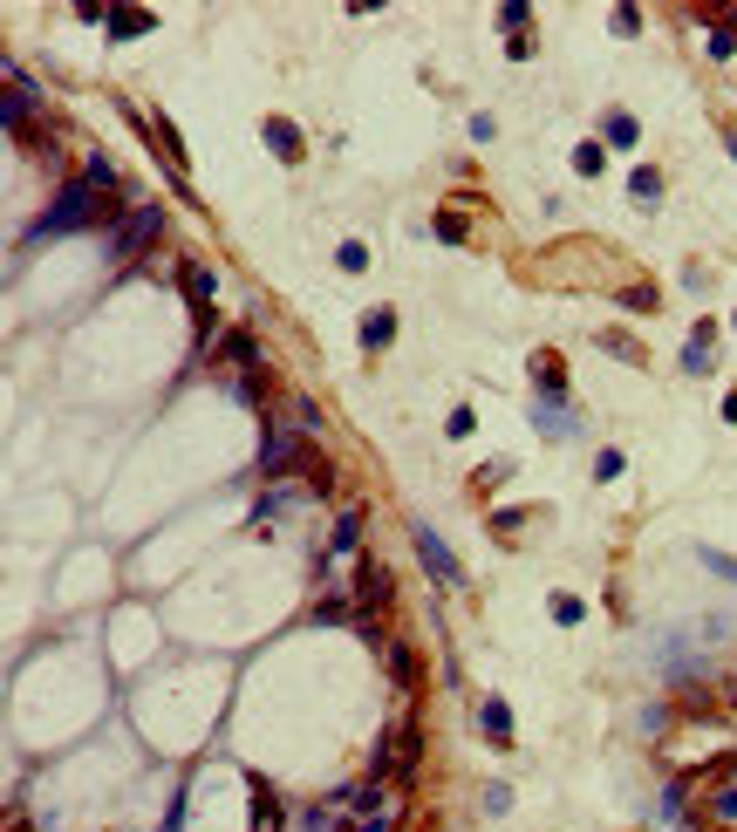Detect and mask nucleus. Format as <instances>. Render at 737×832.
I'll return each mask as SVG.
<instances>
[{"label": "nucleus", "mask_w": 737, "mask_h": 832, "mask_svg": "<svg viewBox=\"0 0 737 832\" xmlns=\"http://www.w3.org/2000/svg\"><path fill=\"white\" fill-rule=\"evenodd\" d=\"M621 307H635V314H649V307H656V287H642V280H635V287H621Z\"/></svg>", "instance_id": "32"}, {"label": "nucleus", "mask_w": 737, "mask_h": 832, "mask_svg": "<svg viewBox=\"0 0 737 832\" xmlns=\"http://www.w3.org/2000/svg\"><path fill=\"white\" fill-rule=\"evenodd\" d=\"M287 423H294L301 437H314V430H321V410H314L308 396H287Z\"/></svg>", "instance_id": "23"}, {"label": "nucleus", "mask_w": 737, "mask_h": 832, "mask_svg": "<svg viewBox=\"0 0 737 832\" xmlns=\"http://www.w3.org/2000/svg\"><path fill=\"white\" fill-rule=\"evenodd\" d=\"M574 171H581V178H601V171H608V151H601V144H581V151H574Z\"/></svg>", "instance_id": "27"}, {"label": "nucleus", "mask_w": 737, "mask_h": 832, "mask_svg": "<svg viewBox=\"0 0 737 832\" xmlns=\"http://www.w3.org/2000/svg\"><path fill=\"white\" fill-rule=\"evenodd\" d=\"M601 348H608V355H621V362H635V369L649 362V355H642V341H635V335H615V328L601 335Z\"/></svg>", "instance_id": "26"}, {"label": "nucleus", "mask_w": 737, "mask_h": 832, "mask_svg": "<svg viewBox=\"0 0 737 832\" xmlns=\"http://www.w3.org/2000/svg\"><path fill=\"white\" fill-rule=\"evenodd\" d=\"M628 191H635V205H656V198H662V171H656V164H642V171L628 178Z\"/></svg>", "instance_id": "21"}, {"label": "nucleus", "mask_w": 737, "mask_h": 832, "mask_svg": "<svg viewBox=\"0 0 737 832\" xmlns=\"http://www.w3.org/2000/svg\"><path fill=\"white\" fill-rule=\"evenodd\" d=\"M724 144H731V157H737V130H724Z\"/></svg>", "instance_id": "38"}, {"label": "nucleus", "mask_w": 737, "mask_h": 832, "mask_svg": "<svg viewBox=\"0 0 737 832\" xmlns=\"http://www.w3.org/2000/svg\"><path fill=\"white\" fill-rule=\"evenodd\" d=\"M724 416H731V423H737V389H731V396H724Z\"/></svg>", "instance_id": "37"}, {"label": "nucleus", "mask_w": 737, "mask_h": 832, "mask_svg": "<svg viewBox=\"0 0 737 832\" xmlns=\"http://www.w3.org/2000/svg\"><path fill=\"white\" fill-rule=\"evenodd\" d=\"M430 232H437V239H444V246H465V212H451V205H444V212H437V219H430Z\"/></svg>", "instance_id": "20"}, {"label": "nucleus", "mask_w": 737, "mask_h": 832, "mask_svg": "<svg viewBox=\"0 0 737 832\" xmlns=\"http://www.w3.org/2000/svg\"><path fill=\"white\" fill-rule=\"evenodd\" d=\"M546 614H553V621H560V628H574V621H581L587 607L574 601V594H553V601H546Z\"/></svg>", "instance_id": "28"}, {"label": "nucleus", "mask_w": 737, "mask_h": 832, "mask_svg": "<svg viewBox=\"0 0 737 832\" xmlns=\"http://www.w3.org/2000/svg\"><path fill=\"white\" fill-rule=\"evenodd\" d=\"M615 35H642V7H615Z\"/></svg>", "instance_id": "34"}, {"label": "nucleus", "mask_w": 737, "mask_h": 832, "mask_svg": "<svg viewBox=\"0 0 737 832\" xmlns=\"http://www.w3.org/2000/svg\"><path fill=\"white\" fill-rule=\"evenodd\" d=\"M260 144H267V151L280 157V164H301V157H308V144H301V130H294L287 116H267V123H260Z\"/></svg>", "instance_id": "6"}, {"label": "nucleus", "mask_w": 737, "mask_h": 832, "mask_svg": "<svg viewBox=\"0 0 737 832\" xmlns=\"http://www.w3.org/2000/svg\"><path fill=\"white\" fill-rule=\"evenodd\" d=\"M233 396L246 403V410H267V376H260V369H239V376H233Z\"/></svg>", "instance_id": "19"}, {"label": "nucleus", "mask_w": 737, "mask_h": 832, "mask_svg": "<svg viewBox=\"0 0 737 832\" xmlns=\"http://www.w3.org/2000/svg\"><path fill=\"white\" fill-rule=\"evenodd\" d=\"M731 328H737V314H731Z\"/></svg>", "instance_id": "39"}, {"label": "nucleus", "mask_w": 737, "mask_h": 832, "mask_svg": "<svg viewBox=\"0 0 737 832\" xmlns=\"http://www.w3.org/2000/svg\"><path fill=\"white\" fill-rule=\"evenodd\" d=\"M157 239H164V212H157V205H130L117 226L103 232V246H110V260H117V266H137Z\"/></svg>", "instance_id": "2"}, {"label": "nucleus", "mask_w": 737, "mask_h": 832, "mask_svg": "<svg viewBox=\"0 0 737 832\" xmlns=\"http://www.w3.org/2000/svg\"><path fill=\"white\" fill-rule=\"evenodd\" d=\"M389 341H396V307H369V314H362V348L383 355Z\"/></svg>", "instance_id": "9"}, {"label": "nucleus", "mask_w": 737, "mask_h": 832, "mask_svg": "<svg viewBox=\"0 0 737 832\" xmlns=\"http://www.w3.org/2000/svg\"><path fill=\"white\" fill-rule=\"evenodd\" d=\"M383 662H389V682H396V689L417 703V682H424V669H417V648H410V642H389Z\"/></svg>", "instance_id": "7"}, {"label": "nucleus", "mask_w": 737, "mask_h": 832, "mask_svg": "<svg viewBox=\"0 0 737 832\" xmlns=\"http://www.w3.org/2000/svg\"><path fill=\"white\" fill-rule=\"evenodd\" d=\"M178 280H185V294H192V341L205 348L212 328H219V321H212V294H219V280H212V266H198V260L178 266Z\"/></svg>", "instance_id": "4"}, {"label": "nucleus", "mask_w": 737, "mask_h": 832, "mask_svg": "<svg viewBox=\"0 0 737 832\" xmlns=\"http://www.w3.org/2000/svg\"><path fill=\"white\" fill-rule=\"evenodd\" d=\"M151 28H157V14H151V7H110V35H117V41L151 35Z\"/></svg>", "instance_id": "12"}, {"label": "nucleus", "mask_w": 737, "mask_h": 832, "mask_svg": "<svg viewBox=\"0 0 737 832\" xmlns=\"http://www.w3.org/2000/svg\"><path fill=\"white\" fill-rule=\"evenodd\" d=\"M280 826V805H273V785L267 778H253V832H273Z\"/></svg>", "instance_id": "18"}, {"label": "nucleus", "mask_w": 737, "mask_h": 832, "mask_svg": "<svg viewBox=\"0 0 737 832\" xmlns=\"http://www.w3.org/2000/svg\"><path fill=\"white\" fill-rule=\"evenodd\" d=\"M621 471H628V457H621V451H601V457H594V478H601V485H615Z\"/></svg>", "instance_id": "30"}, {"label": "nucleus", "mask_w": 737, "mask_h": 832, "mask_svg": "<svg viewBox=\"0 0 737 832\" xmlns=\"http://www.w3.org/2000/svg\"><path fill=\"white\" fill-rule=\"evenodd\" d=\"M703 812H710V819H717V826H731V819H737V778H731V785H717V792H710V805H703Z\"/></svg>", "instance_id": "24"}, {"label": "nucleus", "mask_w": 737, "mask_h": 832, "mask_svg": "<svg viewBox=\"0 0 737 832\" xmlns=\"http://www.w3.org/2000/svg\"><path fill=\"white\" fill-rule=\"evenodd\" d=\"M219 355L239 362V369H260V341L246 335V328H226V335H219Z\"/></svg>", "instance_id": "14"}, {"label": "nucleus", "mask_w": 737, "mask_h": 832, "mask_svg": "<svg viewBox=\"0 0 737 832\" xmlns=\"http://www.w3.org/2000/svg\"><path fill=\"white\" fill-rule=\"evenodd\" d=\"M635 137H642V123L628 110H608L601 116V144H615V151H635Z\"/></svg>", "instance_id": "13"}, {"label": "nucleus", "mask_w": 737, "mask_h": 832, "mask_svg": "<svg viewBox=\"0 0 737 832\" xmlns=\"http://www.w3.org/2000/svg\"><path fill=\"white\" fill-rule=\"evenodd\" d=\"M533 423H540L546 437H574V430H581L574 410H560V403H533Z\"/></svg>", "instance_id": "16"}, {"label": "nucleus", "mask_w": 737, "mask_h": 832, "mask_svg": "<svg viewBox=\"0 0 737 832\" xmlns=\"http://www.w3.org/2000/svg\"><path fill=\"white\" fill-rule=\"evenodd\" d=\"M335 260H342V273H362V266H369V246H362V239H342Z\"/></svg>", "instance_id": "31"}, {"label": "nucleus", "mask_w": 737, "mask_h": 832, "mask_svg": "<svg viewBox=\"0 0 737 832\" xmlns=\"http://www.w3.org/2000/svg\"><path fill=\"white\" fill-rule=\"evenodd\" d=\"M410 546H417V560H424V573L437 580V587H465V567H458V553L437 539V532L424 526V519H410Z\"/></svg>", "instance_id": "3"}, {"label": "nucleus", "mask_w": 737, "mask_h": 832, "mask_svg": "<svg viewBox=\"0 0 737 832\" xmlns=\"http://www.w3.org/2000/svg\"><path fill=\"white\" fill-rule=\"evenodd\" d=\"M314 464H321V451H314L301 430H287V423H267V444H260V478H273V485H280V478H287V485L301 478V485H308Z\"/></svg>", "instance_id": "1"}, {"label": "nucleus", "mask_w": 737, "mask_h": 832, "mask_svg": "<svg viewBox=\"0 0 737 832\" xmlns=\"http://www.w3.org/2000/svg\"><path fill=\"white\" fill-rule=\"evenodd\" d=\"M355 614H362V607H355V594H328V601L314 607V621H321V628H342V621L355 628Z\"/></svg>", "instance_id": "17"}, {"label": "nucleus", "mask_w": 737, "mask_h": 832, "mask_svg": "<svg viewBox=\"0 0 737 832\" xmlns=\"http://www.w3.org/2000/svg\"><path fill=\"white\" fill-rule=\"evenodd\" d=\"M478 730H485L492 744H512V710H505V696H485V703H478Z\"/></svg>", "instance_id": "11"}, {"label": "nucleus", "mask_w": 737, "mask_h": 832, "mask_svg": "<svg viewBox=\"0 0 737 832\" xmlns=\"http://www.w3.org/2000/svg\"><path fill=\"white\" fill-rule=\"evenodd\" d=\"M703 48H710V62H731V55H737V35H731V28H710V41H703Z\"/></svg>", "instance_id": "29"}, {"label": "nucleus", "mask_w": 737, "mask_h": 832, "mask_svg": "<svg viewBox=\"0 0 737 832\" xmlns=\"http://www.w3.org/2000/svg\"><path fill=\"white\" fill-rule=\"evenodd\" d=\"M697 560H703V567H710V573H724V580H737V560H724V553H717V546H703Z\"/></svg>", "instance_id": "33"}, {"label": "nucleus", "mask_w": 737, "mask_h": 832, "mask_svg": "<svg viewBox=\"0 0 737 832\" xmlns=\"http://www.w3.org/2000/svg\"><path fill=\"white\" fill-rule=\"evenodd\" d=\"M710 335H717V321H697V335L683 348V369H690V376H710Z\"/></svg>", "instance_id": "15"}, {"label": "nucleus", "mask_w": 737, "mask_h": 832, "mask_svg": "<svg viewBox=\"0 0 737 832\" xmlns=\"http://www.w3.org/2000/svg\"><path fill=\"white\" fill-rule=\"evenodd\" d=\"M519 526H526V512H492V532H499V539H512Z\"/></svg>", "instance_id": "35"}, {"label": "nucleus", "mask_w": 737, "mask_h": 832, "mask_svg": "<svg viewBox=\"0 0 737 832\" xmlns=\"http://www.w3.org/2000/svg\"><path fill=\"white\" fill-rule=\"evenodd\" d=\"M301 505V485H273L267 498H260V519H280V512H294Z\"/></svg>", "instance_id": "22"}, {"label": "nucleus", "mask_w": 737, "mask_h": 832, "mask_svg": "<svg viewBox=\"0 0 737 832\" xmlns=\"http://www.w3.org/2000/svg\"><path fill=\"white\" fill-rule=\"evenodd\" d=\"M355 607H362L355 621H376L389 607V567L383 560H355Z\"/></svg>", "instance_id": "5"}, {"label": "nucleus", "mask_w": 737, "mask_h": 832, "mask_svg": "<svg viewBox=\"0 0 737 832\" xmlns=\"http://www.w3.org/2000/svg\"><path fill=\"white\" fill-rule=\"evenodd\" d=\"M499 28H505L512 41H519L526 28H533V7H526V0H505V7H499Z\"/></svg>", "instance_id": "25"}, {"label": "nucleus", "mask_w": 737, "mask_h": 832, "mask_svg": "<svg viewBox=\"0 0 737 832\" xmlns=\"http://www.w3.org/2000/svg\"><path fill=\"white\" fill-rule=\"evenodd\" d=\"M355 832H396V812H376V819H362Z\"/></svg>", "instance_id": "36"}, {"label": "nucleus", "mask_w": 737, "mask_h": 832, "mask_svg": "<svg viewBox=\"0 0 737 832\" xmlns=\"http://www.w3.org/2000/svg\"><path fill=\"white\" fill-rule=\"evenodd\" d=\"M355 539H362V505H342V512H335V532H328V560L355 553Z\"/></svg>", "instance_id": "10"}, {"label": "nucleus", "mask_w": 737, "mask_h": 832, "mask_svg": "<svg viewBox=\"0 0 737 832\" xmlns=\"http://www.w3.org/2000/svg\"><path fill=\"white\" fill-rule=\"evenodd\" d=\"M533 389H540V403H567V369H560V355H533Z\"/></svg>", "instance_id": "8"}]
</instances>
